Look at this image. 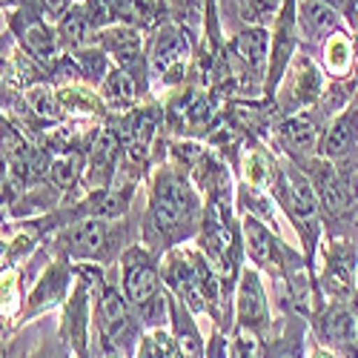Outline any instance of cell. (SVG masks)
I'll return each instance as SVG.
<instances>
[{
	"mask_svg": "<svg viewBox=\"0 0 358 358\" xmlns=\"http://www.w3.org/2000/svg\"><path fill=\"white\" fill-rule=\"evenodd\" d=\"M0 341H3V330H0Z\"/></svg>",
	"mask_w": 358,
	"mask_h": 358,
	"instance_id": "37",
	"label": "cell"
},
{
	"mask_svg": "<svg viewBox=\"0 0 358 358\" xmlns=\"http://www.w3.org/2000/svg\"><path fill=\"white\" fill-rule=\"evenodd\" d=\"M187 38L178 26H164L155 35L152 46V69L155 75H166L172 66H187Z\"/></svg>",
	"mask_w": 358,
	"mask_h": 358,
	"instance_id": "7",
	"label": "cell"
},
{
	"mask_svg": "<svg viewBox=\"0 0 358 358\" xmlns=\"http://www.w3.org/2000/svg\"><path fill=\"white\" fill-rule=\"evenodd\" d=\"M318 333L327 347L352 350V344H358V315L347 307H333L321 318Z\"/></svg>",
	"mask_w": 358,
	"mask_h": 358,
	"instance_id": "6",
	"label": "cell"
},
{
	"mask_svg": "<svg viewBox=\"0 0 358 358\" xmlns=\"http://www.w3.org/2000/svg\"><path fill=\"white\" fill-rule=\"evenodd\" d=\"M324 57H327V66H330L333 75H344L350 69V64H352V46H350V41L344 35H333L330 41H327Z\"/></svg>",
	"mask_w": 358,
	"mask_h": 358,
	"instance_id": "23",
	"label": "cell"
},
{
	"mask_svg": "<svg viewBox=\"0 0 358 358\" xmlns=\"http://www.w3.org/2000/svg\"><path fill=\"white\" fill-rule=\"evenodd\" d=\"M255 352H258L255 338L247 330H241L235 336V341H232V358H255Z\"/></svg>",
	"mask_w": 358,
	"mask_h": 358,
	"instance_id": "29",
	"label": "cell"
},
{
	"mask_svg": "<svg viewBox=\"0 0 358 358\" xmlns=\"http://www.w3.org/2000/svg\"><path fill=\"white\" fill-rule=\"evenodd\" d=\"M92 29H95V26L89 23L83 6H75V9L66 12V17L61 20V32H64V38H66L69 43H75V46H83L89 38H92Z\"/></svg>",
	"mask_w": 358,
	"mask_h": 358,
	"instance_id": "21",
	"label": "cell"
},
{
	"mask_svg": "<svg viewBox=\"0 0 358 358\" xmlns=\"http://www.w3.org/2000/svg\"><path fill=\"white\" fill-rule=\"evenodd\" d=\"M115 158H117V135L106 132V135H101V141L95 143L89 178H92V181H98V184L109 181V172H112V166H115Z\"/></svg>",
	"mask_w": 358,
	"mask_h": 358,
	"instance_id": "18",
	"label": "cell"
},
{
	"mask_svg": "<svg viewBox=\"0 0 358 358\" xmlns=\"http://www.w3.org/2000/svg\"><path fill=\"white\" fill-rule=\"evenodd\" d=\"M172 318H175V344L181 350V358H201V338L192 330V321L181 304L172 307Z\"/></svg>",
	"mask_w": 358,
	"mask_h": 358,
	"instance_id": "19",
	"label": "cell"
},
{
	"mask_svg": "<svg viewBox=\"0 0 358 358\" xmlns=\"http://www.w3.org/2000/svg\"><path fill=\"white\" fill-rule=\"evenodd\" d=\"M3 187H6V164L0 161V189H3Z\"/></svg>",
	"mask_w": 358,
	"mask_h": 358,
	"instance_id": "33",
	"label": "cell"
},
{
	"mask_svg": "<svg viewBox=\"0 0 358 358\" xmlns=\"http://www.w3.org/2000/svg\"><path fill=\"white\" fill-rule=\"evenodd\" d=\"M352 275H355V250L344 241H336L330 255H327L324 270V287L336 298H347L352 292Z\"/></svg>",
	"mask_w": 358,
	"mask_h": 358,
	"instance_id": "4",
	"label": "cell"
},
{
	"mask_svg": "<svg viewBox=\"0 0 358 358\" xmlns=\"http://www.w3.org/2000/svg\"><path fill=\"white\" fill-rule=\"evenodd\" d=\"M152 3H158V0H152Z\"/></svg>",
	"mask_w": 358,
	"mask_h": 358,
	"instance_id": "38",
	"label": "cell"
},
{
	"mask_svg": "<svg viewBox=\"0 0 358 358\" xmlns=\"http://www.w3.org/2000/svg\"><path fill=\"white\" fill-rule=\"evenodd\" d=\"M138 358H164V352H161L158 344H152V338H146V341H141V355Z\"/></svg>",
	"mask_w": 358,
	"mask_h": 358,
	"instance_id": "31",
	"label": "cell"
},
{
	"mask_svg": "<svg viewBox=\"0 0 358 358\" xmlns=\"http://www.w3.org/2000/svg\"><path fill=\"white\" fill-rule=\"evenodd\" d=\"M244 175H247V181H250L252 187H261V184L266 181V161H264L261 152H252V155L247 158V164H244Z\"/></svg>",
	"mask_w": 358,
	"mask_h": 358,
	"instance_id": "28",
	"label": "cell"
},
{
	"mask_svg": "<svg viewBox=\"0 0 358 358\" xmlns=\"http://www.w3.org/2000/svg\"><path fill=\"white\" fill-rule=\"evenodd\" d=\"M152 218L164 238H184L198 218V198L192 187L175 172H161L152 189Z\"/></svg>",
	"mask_w": 358,
	"mask_h": 358,
	"instance_id": "1",
	"label": "cell"
},
{
	"mask_svg": "<svg viewBox=\"0 0 358 358\" xmlns=\"http://www.w3.org/2000/svg\"><path fill=\"white\" fill-rule=\"evenodd\" d=\"M355 143H358V103L350 106L330 127V132H327V138H324V155L333 158V161L347 158L355 149Z\"/></svg>",
	"mask_w": 358,
	"mask_h": 358,
	"instance_id": "10",
	"label": "cell"
},
{
	"mask_svg": "<svg viewBox=\"0 0 358 358\" xmlns=\"http://www.w3.org/2000/svg\"><path fill=\"white\" fill-rule=\"evenodd\" d=\"M232 52L241 57L244 66H252V69H261L264 61H266V52H270V38H266L264 29H244L241 35L232 41Z\"/></svg>",
	"mask_w": 358,
	"mask_h": 358,
	"instance_id": "14",
	"label": "cell"
},
{
	"mask_svg": "<svg viewBox=\"0 0 358 358\" xmlns=\"http://www.w3.org/2000/svg\"><path fill=\"white\" fill-rule=\"evenodd\" d=\"M224 341L221 338H215V344H213V352H210V358H224V347H221Z\"/></svg>",
	"mask_w": 358,
	"mask_h": 358,
	"instance_id": "32",
	"label": "cell"
},
{
	"mask_svg": "<svg viewBox=\"0 0 358 358\" xmlns=\"http://www.w3.org/2000/svg\"><path fill=\"white\" fill-rule=\"evenodd\" d=\"M98 313H101V327H103V336L117 341L127 330H129V310H127V301L117 289L106 287L101 292V304H98Z\"/></svg>",
	"mask_w": 358,
	"mask_h": 358,
	"instance_id": "12",
	"label": "cell"
},
{
	"mask_svg": "<svg viewBox=\"0 0 358 358\" xmlns=\"http://www.w3.org/2000/svg\"><path fill=\"white\" fill-rule=\"evenodd\" d=\"M244 238H247V252H250V258H252L255 264H261V266L275 264V258H278L275 250H278V247H275L273 235L266 232L264 224H258L255 218H247V221H244Z\"/></svg>",
	"mask_w": 358,
	"mask_h": 358,
	"instance_id": "16",
	"label": "cell"
},
{
	"mask_svg": "<svg viewBox=\"0 0 358 358\" xmlns=\"http://www.w3.org/2000/svg\"><path fill=\"white\" fill-rule=\"evenodd\" d=\"M64 284H66V275L64 273H57V270H52L46 278H43V284L35 289V307H49V304H55L57 298L64 295Z\"/></svg>",
	"mask_w": 358,
	"mask_h": 358,
	"instance_id": "25",
	"label": "cell"
},
{
	"mask_svg": "<svg viewBox=\"0 0 358 358\" xmlns=\"http://www.w3.org/2000/svg\"><path fill=\"white\" fill-rule=\"evenodd\" d=\"M23 46L32 52V55H38V57L55 55V38H52V32H49V29L41 20H32V23L23 29Z\"/></svg>",
	"mask_w": 358,
	"mask_h": 358,
	"instance_id": "22",
	"label": "cell"
},
{
	"mask_svg": "<svg viewBox=\"0 0 358 358\" xmlns=\"http://www.w3.org/2000/svg\"><path fill=\"white\" fill-rule=\"evenodd\" d=\"M12 3H17V0H0V6H12Z\"/></svg>",
	"mask_w": 358,
	"mask_h": 358,
	"instance_id": "34",
	"label": "cell"
},
{
	"mask_svg": "<svg viewBox=\"0 0 358 358\" xmlns=\"http://www.w3.org/2000/svg\"><path fill=\"white\" fill-rule=\"evenodd\" d=\"M0 258H3V247H0Z\"/></svg>",
	"mask_w": 358,
	"mask_h": 358,
	"instance_id": "36",
	"label": "cell"
},
{
	"mask_svg": "<svg viewBox=\"0 0 358 358\" xmlns=\"http://www.w3.org/2000/svg\"><path fill=\"white\" fill-rule=\"evenodd\" d=\"M29 103L38 109V115H46V117H52L57 112V98H55L52 89H46V86H35L32 92H29Z\"/></svg>",
	"mask_w": 358,
	"mask_h": 358,
	"instance_id": "27",
	"label": "cell"
},
{
	"mask_svg": "<svg viewBox=\"0 0 358 358\" xmlns=\"http://www.w3.org/2000/svg\"><path fill=\"white\" fill-rule=\"evenodd\" d=\"M238 318H241L244 330H261V327L270 321L266 298H264V289H261V281L255 273H244V278H241V289H238Z\"/></svg>",
	"mask_w": 358,
	"mask_h": 358,
	"instance_id": "5",
	"label": "cell"
},
{
	"mask_svg": "<svg viewBox=\"0 0 358 358\" xmlns=\"http://www.w3.org/2000/svg\"><path fill=\"white\" fill-rule=\"evenodd\" d=\"M278 135H281L284 146L295 155H307L315 146V124L310 117H287L278 127Z\"/></svg>",
	"mask_w": 358,
	"mask_h": 358,
	"instance_id": "17",
	"label": "cell"
},
{
	"mask_svg": "<svg viewBox=\"0 0 358 358\" xmlns=\"http://www.w3.org/2000/svg\"><path fill=\"white\" fill-rule=\"evenodd\" d=\"M281 184V201L287 203V213L295 218V224L307 232V241H315L318 232V198L310 184L298 169H281L278 175Z\"/></svg>",
	"mask_w": 358,
	"mask_h": 358,
	"instance_id": "3",
	"label": "cell"
},
{
	"mask_svg": "<svg viewBox=\"0 0 358 358\" xmlns=\"http://www.w3.org/2000/svg\"><path fill=\"white\" fill-rule=\"evenodd\" d=\"M80 155H64V158H57L52 161L49 166V178H52V184L57 189H69L75 181H78V175H80Z\"/></svg>",
	"mask_w": 358,
	"mask_h": 358,
	"instance_id": "24",
	"label": "cell"
},
{
	"mask_svg": "<svg viewBox=\"0 0 358 358\" xmlns=\"http://www.w3.org/2000/svg\"><path fill=\"white\" fill-rule=\"evenodd\" d=\"M66 244H69L72 255H80V258L103 255V250L109 247V224L98 221V218H86L69 229Z\"/></svg>",
	"mask_w": 358,
	"mask_h": 358,
	"instance_id": "8",
	"label": "cell"
},
{
	"mask_svg": "<svg viewBox=\"0 0 358 358\" xmlns=\"http://www.w3.org/2000/svg\"><path fill=\"white\" fill-rule=\"evenodd\" d=\"M103 98L112 106H129L135 98V80L127 69H115L103 78Z\"/></svg>",
	"mask_w": 358,
	"mask_h": 358,
	"instance_id": "20",
	"label": "cell"
},
{
	"mask_svg": "<svg viewBox=\"0 0 358 358\" xmlns=\"http://www.w3.org/2000/svg\"><path fill=\"white\" fill-rule=\"evenodd\" d=\"M124 292L129 298V304H135L141 313L152 315V310L158 313V318H164V298H161V287H158V273L152 270V264L143 258L141 250L127 252V264H124Z\"/></svg>",
	"mask_w": 358,
	"mask_h": 358,
	"instance_id": "2",
	"label": "cell"
},
{
	"mask_svg": "<svg viewBox=\"0 0 358 358\" xmlns=\"http://www.w3.org/2000/svg\"><path fill=\"white\" fill-rule=\"evenodd\" d=\"M155 127H158V112L152 109H141L135 115V121H132V143H141V146H149V141H152L155 135Z\"/></svg>",
	"mask_w": 358,
	"mask_h": 358,
	"instance_id": "26",
	"label": "cell"
},
{
	"mask_svg": "<svg viewBox=\"0 0 358 358\" xmlns=\"http://www.w3.org/2000/svg\"><path fill=\"white\" fill-rule=\"evenodd\" d=\"M318 187H321V198L327 203V210H333L338 215L347 213L358 198L355 178L347 175V172H338V169H321L318 172Z\"/></svg>",
	"mask_w": 358,
	"mask_h": 358,
	"instance_id": "9",
	"label": "cell"
},
{
	"mask_svg": "<svg viewBox=\"0 0 358 358\" xmlns=\"http://www.w3.org/2000/svg\"><path fill=\"white\" fill-rule=\"evenodd\" d=\"M298 23H301V32L307 38H318L324 32L336 29L338 17H336V9L327 6L324 0H301L298 6Z\"/></svg>",
	"mask_w": 358,
	"mask_h": 358,
	"instance_id": "13",
	"label": "cell"
},
{
	"mask_svg": "<svg viewBox=\"0 0 358 358\" xmlns=\"http://www.w3.org/2000/svg\"><path fill=\"white\" fill-rule=\"evenodd\" d=\"M315 358H333V355H327V352H318V355H315Z\"/></svg>",
	"mask_w": 358,
	"mask_h": 358,
	"instance_id": "35",
	"label": "cell"
},
{
	"mask_svg": "<svg viewBox=\"0 0 358 358\" xmlns=\"http://www.w3.org/2000/svg\"><path fill=\"white\" fill-rule=\"evenodd\" d=\"M172 152L181 158L184 164H198V158H201V146H198V143H187V141H181V143H175V146H172Z\"/></svg>",
	"mask_w": 358,
	"mask_h": 358,
	"instance_id": "30",
	"label": "cell"
},
{
	"mask_svg": "<svg viewBox=\"0 0 358 358\" xmlns=\"http://www.w3.org/2000/svg\"><path fill=\"white\" fill-rule=\"evenodd\" d=\"M95 41L101 43L103 52H112L117 61L127 64L129 57L141 55V35L129 23H117V26H103L101 32L95 35Z\"/></svg>",
	"mask_w": 358,
	"mask_h": 358,
	"instance_id": "11",
	"label": "cell"
},
{
	"mask_svg": "<svg viewBox=\"0 0 358 358\" xmlns=\"http://www.w3.org/2000/svg\"><path fill=\"white\" fill-rule=\"evenodd\" d=\"M321 92V75L310 57H298L292 72V106H307Z\"/></svg>",
	"mask_w": 358,
	"mask_h": 358,
	"instance_id": "15",
	"label": "cell"
}]
</instances>
